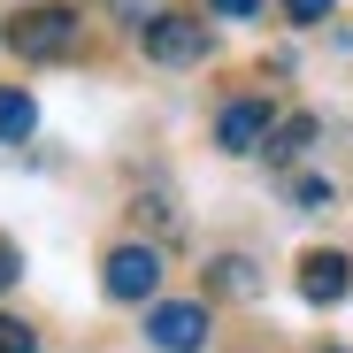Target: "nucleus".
Listing matches in <instances>:
<instances>
[{
	"label": "nucleus",
	"instance_id": "nucleus-1",
	"mask_svg": "<svg viewBox=\"0 0 353 353\" xmlns=\"http://www.w3.org/2000/svg\"><path fill=\"white\" fill-rule=\"evenodd\" d=\"M0 39H8V54H23V62H70L85 23H77L70 0H39V8H16L0 23Z\"/></svg>",
	"mask_w": 353,
	"mask_h": 353
},
{
	"label": "nucleus",
	"instance_id": "nucleus-2",
	"mask_svg": "<svg viewBox=\"0 0 353 353\" xmlns=\"http://www.w3.org/2000/svg\"><path fill=\"white\" fill-rule=\"evenodd\" d=\"M139 46H146V62H161V70H192V62L215 54V31L200 16H154V23H139Z\"/></svg>",
	"mask_w": 353,
	"mask_h": 353
},
{
	"label": "nucleus",
	"instance_id": "nucleus-3",
	"mask_svg": "<svg viewBox=\"0 0 353 353\" xmlns=\"http://www.w3.org/2000/svg\"><path fill=\"white\" fill-rule=\"evenodd\" d=\"M100 292H108V300H131V307H154L161 300V254L154 246H115L108 261H100Z\"/></svg>",
	"mask_w": 353,
	"mask_h": 353
},
{
	"label": "nucleus",
	"instance_id": "nucleus-4",
	"mask_svg": "<svg viewBox=\"0 0 353 353\" xmlns=\"http://www.w3.org/2000/svg\"><path fill=\"white\" fill-rule=\"evenodd\" d=\"M146 345L154 353H200L208 345V300H154L146 307Z\"/></svg>",
	"mask_w": 353,
	"mask_h": 353
},
{
	"label": "nucleus",
	"instance_id": "nucleus-5",
	"mask_svg": "<svg viewBox=\"0 0 353 353\" xmlns=\"http://www.w3.org/2000/svg\"><path fill=\"white\" fill-rule=\"evenodd\" d=\"M269 131H276V108H269L261 92L230 100V108L215 115V146H223V154H261V146H269Z\"/></svg>",
	"mask_w": 353,
	"mask_h": 353
},
{
	"label": "nucleus",
	"instance_id": "nucleus-6",
	"mask_svg": "<svg viewBox=\"0 0 353 353\" xmlns=\"http://www.w3.org/2000/svg\"><path fill=\"white\" fill-rule=\"evenodd\" d=\"M300 300H307V307H338V300H353V254H338V246L300 254Z\"/></svg>",
	"mask_w": 353,
	"mask_h": 353
},
{
	"label": "nucleus",
	"instance_id": "nucleus-7",
	"mask_svg": "<svg viewBox=\"0 0 353 353\" xmlns=\"http://www.w3.org/2000/svg\"><path fill=\"white\" fill-rule=\"evenodd\" d=\"M39 131V100L23 85H0V146H23Z\"/></svg>",
	"mask_w": 353,
	"mask_h": 353
},
{
	"label": "nucleus",
	"instance_id": "nucleus-8",
	"mask_svg": "<svg viewBox=\"0 0 353 353\" xmlns=\"http://www.w3.org/2000/svg\"><path fill=\"white\" fill-rule=\"evenodd\" d=\"M208 292H230V300H254V292H261V269H254L246 254H223V261H208Z\"/></svg>",
	"mask_w": 353,
	"mask_h": 353
},
{
	"label": "nucleus",
	"instance_id": "nucleus-9",
	"mask_svg": "<svg viewBox=\"0 0 353 353\" xmlns=\"http://www.w3.org/2000/svg\"><path fill=\"white\" fill-rule=\"evenodd\" d=\"M307 146H315V115H284V123L269 131V146H261V154H269V161H300Z\"/></svg>",
	"mask_w": 353,
	"mask_h": 353
},
{
	"label": "nucleus",
	"instance_id": "nucleus-10",
	"mask_svg": "<svg viewBox=\"0 0 353 353\" xmlns=\"http://www.w3.org/2000/svg\"><path fill=\"white\" fill-rule=\"evenodd\" d=\"M0 353H39V330L23 315H0Z\"/></svg>",
	"mask_w": 353,
	"mask_h": 353
},
{
	"label": "nucleus",
	"instance_id": "nucleus-11",
	"mask_svg": "<svg viewBox=\"0 0 353 353\" xmlns=\"http://www.w3.org/2000/svg\"><path fill=\"white\" fill-rule=\"evenodd\" d=\"M276 8H284V23H330L338 0H276Z\"/></svg>",
	"mask_w": 353,
	"mask_h": 353
},
{
	"label": "nucleus",
	"instance_id": "nucleus-12",
	"mask_svg": "<svg viewBox=\"0 0 353 353\" xmlns=\"http://www.w3.org/2000/svg\"><path fill=\"white\" fill-rule=\"evenodd\" d=\"M131 215H139V223H154V230H169V223H176V208H169V200H161V192H146V200H139V208H131Z\"/></svg>",
	"mask_w": 353,
	"mask_h": 353
},
{
	"label": "nucleus",
	"instance_id": "nucleus-13",
	"mask_svg": "<svg viewBox=\"0 0 353 353\" xmlns=\"http://www.w3.org/2000/svg\"><path fill=\"white\" fill-rule=\"evenodd\" d=\"M16 276H23V246H16V239H0V292H8Z\"/></svg>",
	"mask_w": 353,
	"mask_h": 353
},
{
	"label": "nucleus",
	"instance_id": "nucleus-14",
	"mask_svg": "<svg viewBox=\"0 0 353 353\" xmlns=\"http://www.w3.org/2000/svg\"><path fill=\"white\" fill-rule=\"evenodd\" d=\"M208 8H215V16H239V23H246V16H261V8H269V0H208Z\"/></svg>",
	"mask_w": 353,
	"mask_h": 353
},
{
	"label": "nucleus",
	"instance_id": "nucleus-15",
	"mask_svg": "<svg viewBox=\"0 0 353 353\" xmlns=\"http://www.w3.org/2000/svg\"><path fill=\"white\" fill-rule=\"evenodd\" d=\"M315 353H345V345H315Z\"/></svg>",
	"mask_w": 353,
	"mask_h": 353
}]
</instances>
